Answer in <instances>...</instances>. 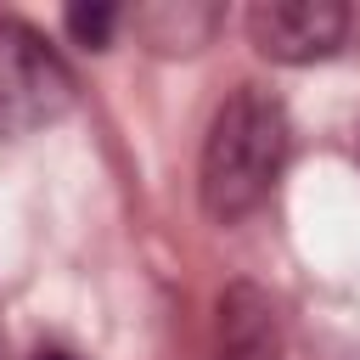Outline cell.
Segmentation results:
<instances>
[{
    "label": "cell",
    "mask_w": 360,
    "mask_h": 360,
    "mask_svg": "<svg viewBox=\"0 0 360 360\" xmlns=\"http://www.w3.org/2000/svg\"><path fill=\"white\" fill-rule=\"evenodd\" d=\"M349 34V6L343 0H259L248 11V39L259 56L304 68L326 62Z\"/></svg>",
    "instance_id": "obj_3"
},
{
    "label": "cell",
    "mask_w": 360,
    "mask_h": 360,
    "mask_svg": "<svg viewBox=\"0 0 360 360\" xmlns=\"http://www.w3.org/2000/svg\"><path fill=\"white\" fill-rule=\"evenodd\" d=\"M68 34L79 39V45H90V51H101L107 39H112V28H118V6H68Z\"/></svg>",
    "instance_id": "obj_6"
},
{
    "label": "cell",
    "mask_w": 360,
    "mask_h": 360,
    "mask_svg": "<svg viewBox=\"0 0 360 360\" xmlns=\"http://www.w3.org/2000/svg\"><path fill=\"white\" fill-rule=\"evenodd\" d=\"M28 360H73V354H62V349H39V354H28Z\"/></svg>",
    "instance_id": "obj_7"
},
{
    "label": "cell",
    "mask_w": 360,
    "mask_h": 360,
    "mask_svg": "<svg viewBox=\"0 0 360 360\" xmlns=\"http://www.w3.org/2000/svg\"><path fill=\"white\" fill-rule=\"evenodd\" d=\"M73 73L17 17H0V135H34L73 112Z\"/></svg>",
    "instance_id": "obj_2"
},
{
    "label": "cell",
    "mask_w": 360,
    "mask_h": 360,
    "mask_svg": "<svg viewBox=\"0 0 360 360\" xmlns=\"http://www.w3.org/2000/svg\"><path fill=\"white\" fill-rule=\"evenodd\" d=\"M287 146H292L287 107L259 84H236L202 135V169H197L202 214L214 225L248 219L270 197V186L287 163Z\"/></svg>",
    "instance_id": "obj_1"
},
{
    "label": "cell",
    "mask_w": 360,
    "mask_h": 360,
    "mask_svg": "<svg viewBox=\"0 0 360 360\" xmlns=\"http://www.w3.org/2000/svg\"><path fill=\"white\" fill-rule=\"evenodd\" d=\"M208 360H281V309L264 287L231 281L219 292Z\"/></svg>",
    "instance_id": "obj_4"
},
{
    "label": "cell",
    "mask_w": 360,
    "mask_h": 360,
    "mask_svg": "<svg viewBox=\"0 0 360 360\" xmlns=\"http://www.w3.org/2000/svg\"><path fill=\"white\" fill-rule=\"evenodd\" d=\"M135 28L158 51H197V45L214 39L219 11L214 6H191V0H180V6H146V11H135Z\"/></svg>",
    "instance_id": "obj_5"
}]
</instances>
